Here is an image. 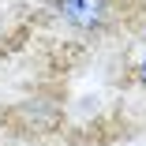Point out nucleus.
Here are the masks:
<instances>
[{"mask_svg": "<svg viewBox=\"0 0 146 146\" xmlns=\"http://www.w3.org/2000/svg\"><path fill=\"white\" fill-rule=\"evenodd\" d=\"M52 8L60 11L71 26H79V30H90V26H101V23H105L109 0H52Z\"/></svg>", "mask_w": 146, "mask_h": 146, "instance_id": "obj_1", "label": "nucleus"}, {"mask_svg": "<svg viewBox=\"0 0 146 146\" xmlns=\"http://www.w3.org/2000/svg\"><path fill=\"white\" fill-rule=\"evenodd\" d=\"M139 71H142V82H146V60H142V68H139Z\"/></svg>", "mask_w": 146, "mask_h": 146, "instance_id": "obj_2", "label": "nucleus"}]
</instances>
